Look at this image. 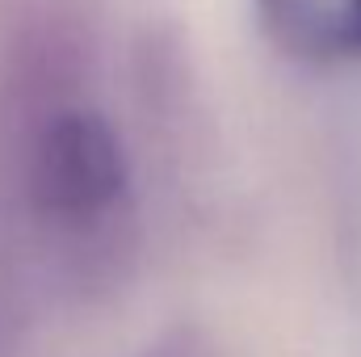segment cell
I'll list each match as a JSON object with an SVG mask.
<instances>
[{"label":"cell","mask_w":361,"mask_h":357,"mask_svg":"<svg viewBox=\"0 0 361 357\" xmlns=\"http://www.w3.org/2000/svg\"><path fill=\"white\" fill-rule=\"evenodd\" d=\"M13 185L55 277L85 303L109 298L139 261L135 160L92 97H59L0 114Z\"/></svg>","instance_id":"cell-1"},{"label":"cell","mask_w":361,"mask_h":357,"mask_svg":"<svg viewBox=\"0 0 361 357\" xmlns=\"http://www.w3.org/2000/svg\"><path fill=\"white\" fill-rule=\"evenodd\" d=\"M257 25L277 55L311 68L361 59L357 0H252Z\"/></svg>","instance_id":"cell-2"},{"label":"cell","mask_w":361,"mask_h":357,"mask_svg":"<svg viewBox=\"0 0 361 357\" xmlns=\"http://www.w3.org/2000/svg\"><path fill=\"white\" fill-rule=\"evenodd\" d=\"M139 357H223V349L202 324H173V328L156 332L139 349Z\"/></svg>","instance_id":"cell-3"},{"label":"cell","mask_w":361,"mask_h":357,"mask_svg":"<svg viewBox=\"0 0 361 357\" xmlns=\"http://www.w3.org/2000/svg\"><path fill=\"white\" fill-rule=\"evenodd\" d=\"M357 13H361V0H357Z\"/></svg>","instance_id":"cell-4"}]
</instances>
